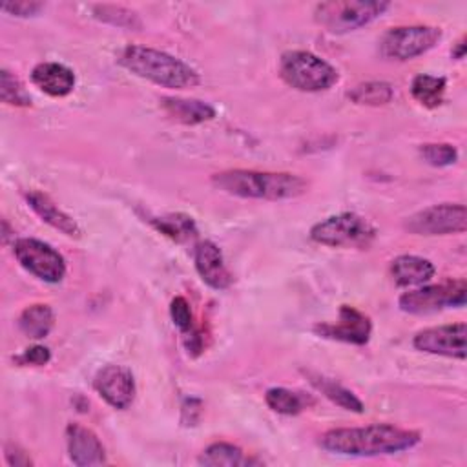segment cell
<instances>
[{"instance_id": "1", "label": "cell", "mask_w": 467, "mask_h": 467, "mask_svg": "<svg viewBox=\"0 0 467 467\" xmlns=\"http://www.w3.org/2000/svg\"><path fill=\"white\" fill-rule=\"evenodd\" d=\"M418 431L401 429L389 423H372L365 427L330 429L319 438V445L339 456H383L409 451L420 443Z\"/></svg>"}, {"instance_id": "2", "label": "cell", "mask_w": 467, "mask_h": 467, "mask_svg": "<svg viewBox=\"0 0 467 467\" xmlns=\"http://www.w3.org/2000/svg\"><path fill=\"white\" fill-rule=\"evenodd\" d=\"M212 184L224 193L244 199L283 201L296 199L308 192V181L288 171L224 170L212 175Z\"/></svg>"}, {"instance_id": "3", "label": "cell", "mask_w": 467, "mask_h": 467, "mask_svg": "<svg viewBox=\"0 0 467 467\" xmlns=\"http://www.w3.org/2000/svg\"><path fill=\"white\" fill-rule=\"evenodd\" d=\"M119 64L130 73L170 89L195 88L201 82L199 73L192 66L166 51L146 46L131 44L124 47L119 55Z\"/></svg>"}, {"instance_id": "4", "label": "cell", "mask_w": 467, "mask_h": 467, "mask_svg": "<svg viewBox=\"0 0 467 467\" xmlns=\"http://www.w3.org/2000/svg\"><path fill=\"white\" fill-rule=\"evenodd\" d=\"M279 75L285 84L306 93L330 89L339 80L337 69L332 64L303 49H290L281 55Z\"/></svg>"}, {"instance_id": "5", "label": "cell", "mask_w": 467, "mask_h": 467, "mask_svg": "<svg viewBox=\"0 0 467 467\" xmlns=\"http://www.w3.org/2000/svg\"><path fill=\"white\" fill-rule=\"evenodd\" d=\"M389 7L390 2L385 0H332L317 4L314 7V18L327 31L341 35L370 24Z\"/></svg>"}, {"instance_id": "6", "label": "cell", "mask_w": 467, "mask_h": 467, "mask_svg": "<svg viewBox=\"0 0 467 467\" xmlns=\"http://www.w3.org/2000/svg\"><path fill=\"white\" fill-rule=\"evenodd\" d=\"M310 239L334 248H367L376 239V228L354 212L330 215L310 228Z\"/></svg>"}, {"instance_id": "7", "label": "cell", "mask_w": 467, "mask_h": 467, "mask_svg": "<svg viewBox=\"0 0 467 467\" xmlns=\"http://www.w3.org/2000/svg\"><path fill=\"white\" fill-rule=\"evenodd\" d=\"M467 301L465 279H449L440 285H427L400 296V310L407 314H432L449 306H463Z\"/></svg>"}, {"instance_id": "8", "label": "cell", "mask_w": 467, "mask_h": 467, "mask_svg": "<svg viewBox=\"0 0 467 467\" xmlns=\"http://www.w3.org/2000/svg\"><path fill=\"white\" fill-rule=\"evenodd\" d=\"M441 40V29L436 26H398L389 29L379 40V53L389 60H410Z\"/></svg>"}, {"instance_id": "9", "label": "cell", "mask_w": 467, "mask_h": 467, "mask_svg": "<svg viewBox=\"0 0 467 467\" xmlns=\"http://www.w3.org/2000/svg\"><path fill=\"white\" fill-rule=\"evenodd\" d=\"M403 228L414 235L463 234L467 228V210L460 202H441L427 206L403 221Z\"/></svg>"}, {"instance_id": "10", "label": "cell", "mask_w": 467, "mask_h": 467, "mask_svg": "<svg viewBox=\"0 0 467 467\" xmlns=\"http://www.w3.org/2000/svg\"><path fill=\"white\" fill-rule=\"evenodd\" d=\"M20 266L46 283H60L66 275L64 257L47 243L33 237H20L13 244Z\"/></svg>"}, {"instance_id": "11", "label": "cell", "mask_w": 467, "mask_h": 467, "mask_svg": "<svg viewBox=\"0 0 467 467\" xmlns=\"http://www.w3.org/2000/svg\"><path fill=\"white\" fill-rule=\"evenodd\" d=\"M412 345H414V348L427 352V354L465 359V356H467V325L463 321H460V323L423 328L412 337Z\"/></svg>"}, {"instance_id": "12", "label": "cell", "mask_w": 467, "mask_h": 467, "mask_svg": "<svg viewBox=\"0 0 467 467\" xmlns=\"http://www.w3.org/2000/svg\"><path fill=\"white\" fill-rule=\"evenodd\" d=\"M314 332L319 337L345 341L352 345H365L370 339L372 325L368 316L359 312L354 306L341 305L339 317L336 323H317L314 325Z\"/></svg>"}, {"instance_id": "13", "label": "cell", "mask_w": 467, "mask_h": 467, "mask_svg": "<svg viewBox=\"0 0 467 467\" xmlns=\"http://www.w3.org/2000/svg\"><path fill=\"white\" fill-rule=\"evenodd\" d=\"M93 387L99 392V396L113 409L124 410L135 400L133 374L130 368L120 365L102 367L93 379Z\"/></svg>"}, {"instance_id": "14", "label": "cell", "mask_w": 467, "mask_h": 467, "mask_svg": "<svg viewBox=\"0 0 467 467\" xmlns=\"http://www.w3.org/2000/svg\"><path fill=\"white\" fill-rule=\"evenodd\" d=\"M66 443H67L69 460L75 465L89 467V465L106 463L104 445L91 429L80 423H69L66 427Z\"/></svg>"}, {"instance_id": "15", "label": "cell", "mask_w": 467, "mask_h": 467, "mask_svg": "<svg viewBox=\"0 0 467 467\" xmlns=\"http://www.w3.org/2000/svg\"><path fill=\"white\" fill-rule=\"evenodd\" d=\"M193 261H195L197 274L208 286L215 290H224L232 285V274L228 272L223 252L215 243L212 241L197 243L193 252Z\"/></svg>"}, {"instance_id": "16", "label": "cell", "mask_w": 467, "mask_h": 467, "mask_svg": "<svg viewBox=\"0 0 467 467\" xmlns=\"http://www.w3.org/2000/svg\"><path fill=\"white\" fill-rule=\"evenodd\" d=\"M31 82L49 97H66L75 88V73L60 62H40L31 71Z\"/></svg>"}, {"instance_id": "17", "label": "cell", "mask_w": 467, "mask_h": 467, "mask_svg": "<svg viewBox=\"0 0 467 467\" xmlns=\"http://www.w3.org/2000/svg\"><path fill=\"white\" fill-rule=\"evenodd\" d=\"M26 201L29 204V208L49 226L57 228L58 232H62L67 237H80V228L75 223L73 217H69L66 212H62L46 193L31 190L26 192Z\"/></svg>"}, {"instance_id": "18", "label": "cell", "mask_w": 467, "mask_h": 467, "mask_svg": "<svg viewBox=\"0 0 467 467\" xmlns=\"http://www.w3.org/2000/svg\"><path fill=\"white\" fill-rule=\"evenodd\" d=\"M390 274L398 286H416L431 281L436 274V268L425 257L403 254L390 263Z\"/></svg>"}, {"instance_id": "19", "label": "cell", "mask_w": 467, "mask_h": 467, "mask_svg": "<svg viewBox=\"0 0 467 467\" xmlns=\"http://www.w3.org/2000/svg\"><path fill=\"white\" fill-rule=\"evenodd\" d=\"M201 465L206 467H248L261 465L259 460L248 456L241 447L226 441L210 443L197 458Z\"/></svg>"}, {"instance_id": "20", "label": "cell", "mask_w": 467, "mask_h": 467, "mask_svg": "<svg viewBox=\"0 0 467 467\" xmlns=\"http://www.w3.org/2000/svg\"><path fill=\"white\" fill-rule=\"evenodd\" d=\"M164 111L182 124H201L212 120L215 117V108L208 102L197 99H179V97H164L162 99Z\"/></svg>"}, {"instance_id": "21", "label": "cell", "mask_w": 467, "mask_h": 467, "mask_svg": "<svg viewBox=\"0 0 467 467\" xmlns=\"http://www.w3.org/2000/svg\"><path fill=\"white\" fill-rule=\"evenodd\" d=\"M306 376H308V381L316 387V390H319L327 400H330L337 407H341L345 410H350V412H356V414H361L365 410L363 401L352 390L343 387L341 383H337V381H334L327 376L314 374V372H308Z\"/></svg>"}, {"instance_id": "22", "label": "cell", "mask_w": 467, "mask_h": 467, "mask_svg": "<svg viewBox=\"0 0 467 467\" xmlns=\"http://www.w3.org/2000/svg\"><path fill=\"white\" fill-rule=\"evenodd\" d=\"M55 325V314L49 305L35 303L22 310L18 317V327L22 334H26L31 339H42L46 337Z\"/></svg>"}, {"instance_id": "23", "label": "cell", "mask_w": 467, "mask_h": 467, "mask_svg": "<svg viewBox=\"0 0 467 467\" xmlns=\"http://www.w3.org/2000/svg\"><path fill=\"white\" fill-rule=\"evenodd\" d=\"M447 78L429 73H420L410 82V95L425 108H438L443 102Z\"/></svg>"}, {"instance_id": "24", "label": "cell", "mask_w": 467, "mask_h": 467, "mask_svg": "<svg viewBox=\"0 0 467 467\" xmlns=\"http://www.w3.org/2000/svg\"><path fill=\"white\" fill-rule=\"evenodd\" d=\"M151 224L166 237L182 243L197 235V226L193 219L186 213H168L162 217H153L150 219Z\"/></svg>"}, {"instance_id": "25", "label": "cell", "mask_w": 467, "mask_h": 467, "mask_svg": "<svg viewBox=\"0 0 467 467\" xmlns=\"http://www.w3.org/2000/svg\"><path fill=\"white\" fill-rule=\"evenodd\" d=\"M347 97L354 102V104H361V106H383L389 104L394 97V89L389 82L383 80H370V82H363L358 84L356 88H352Z\"/></svg>"}, {"instance_id": "26", "label": "cell", "mask_w": 467, "mask_h": 467, "mask_svg": "<svg viewBox=\"0 0 467 467\" xmlns=\"http://www.w3.org/2000/svg\"><path fill=\"white\" fill-rule=\"evenodd\" d=\"M265 401L274 412L285 416H296L308 405V400L303 394L285 387L268 389L265 394Z\"/></svg>"}, {"instance_id": "27", "label": "cell", "mask_w": 467, "mask_h": 467, "mask_svg": "<svg viewBox=\"0 0 467 467\" xmlns=\"http://www.w3.org/2000/svg\"><path fill=\"white\" fill-rule=\"evenodd\" d=\"M0 99L4 104L9 106H31V97L26 91L24 84L5 67L0 71Z\"/></svg>"}, {"instance_id": "28", "label": "cell", "mask_w": 467, "mask_h": 467, "mask_svg": "<svg viewBox=\"0 0 467 467\" xmlns=\"http://www.w3.org/2000/svg\"><path fill=\"white\" fill-rule=\"evenodd\" d=\"M420 153L423 161L431 166L443 168V166H452L458 161V150L456 146L449 142H427L420 146Z\"/></svg>"}, {"instance_id": "29", "label": "cell", "mask_w": 467, "mask_h": 467, "mask_svg": "<svg viewBox=\"0 0 467 467\" xmlns=\"http://www.w3.org/2000/svg\"><path fill=\"white\" fill-rule=\"evenodd\" d=\"M93 13L97 18H100L102 22H108L111 26H119V27H140V20L139 16L120 5H93Z\"/></svg>"}, {"instance_id": "30", "label": "cell", "mask_w": 467, "mask_h": 467, "mask_svg": "<svg viewBox=\"0 0 467 467\" xmlns=\"http://www.w3.org/2000/svg\"><path fill=\"white\" fill-rule=\"evenodd\" d=\"M170 316H171L173 325L181 330V334H186L193 328V316H192V308H190V303L186 301V297L177 296L171 299Z\"/></svg>"}, {"instance_id": "31", "label": "cell", "mask_w": 467, "mask_h": 467, "mask_svg": "<svg viewBox=\"0 0 467 467\" xmlns=\"http://www.w3.org/2000/svg\"><path fill=\"white\" fill-rule=\"evenodd\" d=\"M42 7H44L42 2H27V0L2 4V11L15 15V16H35Z\"/></svg>"}, {"instance_id": "32", "label": "cell", "mask_w": 467, "mask_h": 467, "mask_svg": "<svg viewBox=\"0 0 467 467\" xmlns=\"http://www.w3.org/2000/svg\"><path fill=\"white\" fill-rule=\"evenodd\" d=\"M49 359H51V352H49L47 347H42V345H35V347L26 348V352L18 358L20 363L33 365V367H42V365L49 363Z\"/></svg>"}, {"instance_id": "33", "label": "cell", "mask_w": 467, "mask_h": 467, "mask_svg": "<svg viewBox=\"0 0 467 467\" xmlns=\"http://www.w3.org/2000/svg\"><path fill=\"white\" fill-rule=\"evenodd\" d=\"M5 458H7V463L15 467L31 465L29 456L24 451H18V447H5Z\"/></svg>"}, {"instance_id": "34", "label": "cell", "mask_w": 467, "mask_h": 467, "mask_svg": "<svg viewBox=\"0 0 467 467\" xmlns=\"http://www.w3.org/2000/svg\"><path fill=\"white\" fill-rule=\"evenodd\" d=\"M451 55H452V58H456V60H462L463 57H465V36H460L458 38V42L452 46V49H451Z\"/></svg>"}]
</instances>
